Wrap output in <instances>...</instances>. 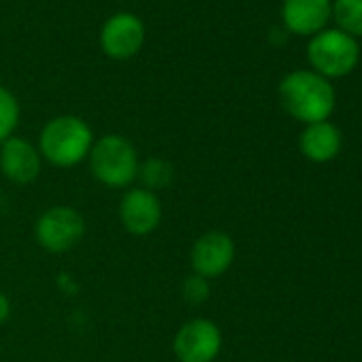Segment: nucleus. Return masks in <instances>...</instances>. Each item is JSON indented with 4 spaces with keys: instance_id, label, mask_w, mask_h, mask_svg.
Wrapping results in <instances>:
<instances>
[{
    "instance_id": "9",
    "label": "nucleus",
    "mask_w": 362,
    "mask_h": 362,
    "mask_svg": "<svg viewBox=\"0 0 362 362\" xmlns=\"http://www.w3.org/2000/svg\"><path fill=\"white\" fill-rule=\"evenodd\" d=\"M117 214L126 233L134 237H147L162 222V203L156 192L145 188H130L124 192Z\"/></svg>"
},
{
    "instance_id": "6",
    "label": "nucleus",
    "mask_w": 362,
    "mask_h": 362,
    "mask_svg": "<svg viewBox=\"0 0 362 362\" xmlns=\"http://www.w3.org/2000/svg\"><path fill=\"white\" fill-rule=\"evenodd\" d=\"M222 330L209 317H192L173 337V354L179 362H214L222 351Z\"/></svg>"
},
{
    "instance_id": "12",
    "label": "nucleus",
    "mask_w": 362,
    "mask_h": 362,
    "mask_svg": "<svg viewBox=\"0 0 362 362\" xmlns=\"http://www.w3.org/2000/svg\"><path fill=\"white\" fill-rule=\"evenodd\" d=\"M341 145H343L341 130L334 124H330L328 119L307 124L298 136L300 153L315 164H326V162L334 160L341 151Z\"/></svg>"
},
{
    "instance_id": "2",
    "label": "nucleus",
    "mask_w": 362,
    "mask_h": 362,
    "mask_svg": "<svg viewBox=\"0 0 362 362\" xmlns=\"http://www.w3.org/2000/svg\"><path fill=\"white\" fill-rule=\"evenodd\" d=\"M94 145L90 124L79 115H58L49 119L39 136V153L58 168H71L88 160Z\"/></svg>"
},
{
    "instance_id": "7",
    "label": "nucleus",
    "mask_w": 362,
    "mask_h": 362,
    "mask_svg": "<svg viewBox=\"0 0 362 362\" xmlns=\"http://www.w3.org/2000/svg\"><path fill=\"white\" fill-rule=\"evenodd\" d=\"M145 43V24L141 18L128 11L111 16L98 35V45L105 56L111 60H130L134 58Z\"/></svg>"
},
{
    "instance_id": "17",
    "label": "nucleus",
    "mask_w": 362,
    "mask_h": 362,
    "mask_svg": "<svg viewBox=\"0 0 362 362\" xmlns=\"http://www.w3.org/2000/svg\"><path fill=\"white\" fill-rule=\"evenodd\" d=\"M9 315H11V300L3 290H0V326L9 320Z\"/></svg>"
},
{
    "instance_id": "14",
    "label": "nucleus",
    "mask_w": 362,
    "mask_h": 362,
    "mask_svg": "<svg viewBox=\"0 0 362 362\" xmlns=\"http://www.w3.org/2000/svg\"><path fill=\"white\" fill-rule=\"evenodd\" d=\"M332 20L345 35L354 39L362 37V0H334Z\"/></svg>"
},
{
    "instance_id": "4",
    "label": "nucleus",
    "mask_w": 362,
    "mask_h": 362,
    "mask_svg": "<svg viewBox=\"0 0 362 362\" xmlns=\"http://www.w3.org/2000/svg\"><path fill=\"white\" fill-rule=\"evenodd\" d=\"M307 60L311 71L324 79H339L349 75L360 60V45L354 37L339 28H326L309 39Z\"/></svg>"
},
{
    "instance_id": "15",
    "label": "nucleus",
    "mask_w": 362,
    "mask_h": 362,
    "mask_svg": "<svg viewBox=\"0 0 362 362\" xmlns=\"http://www.w3.org/2000/svg\"><path fill=\"white\" fill-rule=\"evenodd\" d=\"M20 115H22V111H20L18 98L13 96L11 90L0 86V143L16 134Z\"/></svg>"
},
{
    "instance_id": "3",
    "label": "nucleus",
    "mask_w": 362,
    "mask_h": 362,
    "mask_svg": "<svg viewBox=\"0 0 362 362\" xmlns=\"http://www.w3.org/2000/svg\"><path fill=\"white\" fill-rule=\"evenodd\" d=\"M88 162L98 184L113 190L130 188L136 181L141 164L134 143L122 134H105L94 139Z\"/></svg>"
},
{
    "instance_id": "13",
    "label": "nucleus",
    "mask_w": 362,
    "mask_h": 362,
    "mask_svg": "<svg viewBox=\"0 0 362 362\" xmlns=\"http://www.w3.org/2000/svg\"><path fill=\"white\" fill-rule=\"evenodd\" d=\"M136 179L141 181V188H145L149 192H158V190H164L173 184L175 168L164 158H147L139 164Z\"/></svg>"
},
{
    "instance_id": "10",
    "label": "nucleus",
    "mask_w": 362,
    "mask_h": 362,
    "mask_svg": "<svg viewBox=\"0 0 362 362\" xmlns=\"http://www.w3.org/2000/svg\"><path fill=\"white\" fill-rule=\"evenodd\" d=\"M43 158L39 147L24 136H9L0 143V170L18 186H28L41 175Z\"/></svg>"
},
{
    "instance_id": "1",
    "label": "nucleus",
    "mask_w": 362,
    "mask_h": 362,
    "mask_svg": "<svg viewBox=\"0 0 362 362\" xmlns=\"http://www.w3.org/2000/svg\"><path fill=\"white\" fill-rule=\"evenodd\" d=\"M284 111L296 122L315 124L326 122L337 105L334 88L328 79L313 71H292L277 88Z\"/></svg>"
},
{
    "instance_id": "8",
    "label": "nucleus",
    "mask_w": 362,
    "mask_h": 362,
    "mask_svg": "<svg viewBox=\"0 0 362 362\" xmlns=\"http://www.w3.org/2000/svg\"><path fill=\"white\" fill-rule=\"evenodd\" d=\"M235 241L230 235L222 230H209L203 233L190 247V267L194 275L203 279H216L222 277L235 262Z\"/></svg>"
},
{
    "instance_id": "16",
    "label": "nucleus",
    "mask_w": 362,
    "mask_h": 362,
    "mask_svg": "<svg viewBox=\"0 0 362 362\" xmlns=\"http://www.w3.org/2000/svg\"><path fill=\"white\" fill-rule=\"evenodd\" d=\"M181 292H184V300L188 305H201L209 298V281L199 275H190L186 277Z\"/></svg>"
},
{
    "instance_id": "11",
    "label": "nucleus",
    "mask_w": 362,
    "mask_h": 362,
    "mask_svg": "<svg viewBox=\"0 0 362 362\" xmlns=\"http://www.w3.org/2000/svg\"><path fill=\"white\" fill-rule=\"evenodd\" d=\"M332 20V0H284V30L296 37H315Z\"/></svg>"
},
{
    "instance_id": "5",
    "label": "nucleus",
    "mask_w": 362,
    "mask_h": 362,
    "mask_svg": "<svg viewBox=\"0 0 362 362\" xmlns=\"http://www.w3.org/2000/svg\"><path fill=\"white\" fill-rule=\"evenodd\" d=\"M86 237V218L66 205H56L43 211L35 224L37 243L49 254H64L77 247Z\"/></svg>"
}]
</instances>
